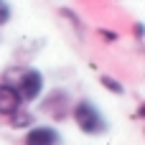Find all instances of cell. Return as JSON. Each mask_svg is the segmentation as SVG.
<instances>
[{"instance_id": "1", "label": "cell", "mask_w": 145, "mask_h": 145, "mask_svg": "<svg viewBox=\"0 0 145 145\" xmlns=\"http://www.w3.org/2000/svg\"><path fill=\"white\" fill-rule=\"evenodd\" d=\"M3 82L10 84V87L18 92L20 102H33V99H38L41 92H43V74H41L38 69H33V66H23V64L10 66V69L3 74Z\"/></svg>"}, {"instance_id": "2", "label": "cell", "mask_w": 145, "mask_h": 145, "mask_svg": "<svg viewBox=\"0 0 145 145\" xmlns=\"http://www.w3.org/2000/svg\"><path fill=\"white\" fill-rule=\"evenodd\" d=\"M71 115H74V122L79 125V130L84 133V135H102V133H107V117L99 112V107L92 102V99H79L76 105H74V110H71Z\"/></svg>"}, {"instance_id": "3", "label": "cell", "mask_w": 145, "mask_h": 145, "mask_svg": "<svg viewBox=\"0 0 145 145\" xmlns=\"http://www.w3.org/2000/svg\"><path fill=\"white\" fill-rule=\"evenodd\" d=\"M41 112H46L54 120H64L69 115V92L54 89L51 94H46L43 102H41Z\"/></svg>"}, {"instance_id": "4", "label": "cell", "mask_w": 145, "mask_h": 145, "mask_svg": "<svg viewBox=\"0 0 145 145\" xmlns=\"http://www.w3.org/2000/svg\"><path fill=\"white\" fill-rule=\"evenodd\" d=\"M64 138L56 127H48V125H38V127H31L23 138V145H61Z\"/></svg>"}, {"instance_id": "5", "label": "cell", "mask_w": 145, "mask_h": 145, "mask_svg": "<svg viewBox=\"0 0 145 145\" xmlns=\"http://www.w3.org/2000/svg\"><path fill=\"white\" fill-rule=\"evenodd\" d=\"M20 97H18V92L10 87V84H5V82H0V117H10L15 110H20Z\"/></svg>"}, {"instance_id": "6", "label": "cell", "mask_w": 145, "mask_h": 145, "mask_svg": "<svg viewBox=\"0 0 145 145\" xmlns=\"http://www.w3.org/2000/svg\"><path fill=\"white\" fill-rule=\"evenodd\" d=\"M8 122H10V127L23 130V127H31V125H33V115L25 112V110H15V112L8 117Z\"/></svg>"}, {"instance_id": "7", "label": "cell", "mask_w": 145, "mask_h": 145, "mask_svg": "<svg viewBox=\"0 0 145 145\" xmlns=\"http://www.w3.org/2000/svg\"><path fill=\"white\" fill-rule=\"evenodd\" d=\"M102 84H105L112 94H125V87H122L117 79H112V76H102Z\"/></svg>"}, {"instance_id": "8", "label": "cell", "mask_w": 145, "mask_h": 145, "mask_svg": "<svg viewBox=\"0 0 145 145\" xmlns=\"http://www.w3.org/2000/svg\"><path fill=\"white\" fill-rule=\"evenodd\" d=\"M10 20V5H8V0H0V25H5Z\"/></svg>"}, {"instance_id": "9", "label": "cell", "mask_w": 145, "mask_h": 145, "mask_svg": "<svg viewBox=\"0 0 145 145\" xmlns=\"http://www.w3.org/2000/svg\"><path fill=\"white\" fill-rule=\"evenodd\" d=\"M135 38H138V41H143V25H140V23L135 25Z\"/></svg>"}]
</instances>
